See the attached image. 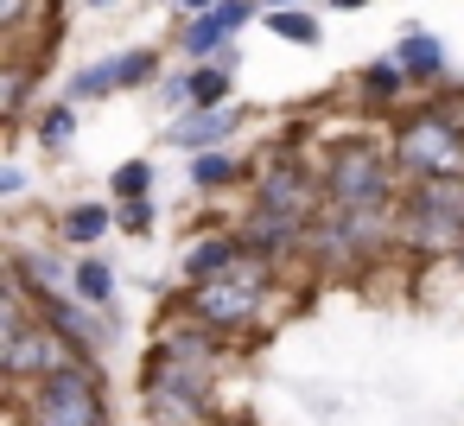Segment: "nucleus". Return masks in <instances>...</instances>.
<instances>
[{
	"mask_svg": "<svg viewBox=\"0 0 464 426\" xmlns=\"http://www.w3.org/2000/svg\"><path fill=\"white\" fill-rule=\"evenodd\" d=\"M401 166L420 185H451L464 179V128L439 109H420L413 121H401Z\"/></svg>",
	"mask_w": 464,
	"mask_h": 426,
	"instance_id": "obj_1",
	"label": "nucleus"
},
{
	"mask_svg": "<svg viewBox=\"0 0 464 426\" xmlns=\"http://www.w3.org/2000/svg\"><path fill=\"white\" fill-rule=\"evenodd\" d=\"M204 394H210V344H204L198 331L166 337V350H160L153 369H147V401L191 413V407H204Z\"/></svg>",
	"mask_w": 464,
	"mask_h": 426,
	"instance_id": "obj_2",
	"label": "nucleus"
},
{
	"mask_svg": "<svg viewBox=\"0 0 464 426\" xmlns=\"http://www.w3.org/2000/svg\"><path fill=\"white\" fill-rule=\"evenodd\" d=\"M71 363H83L45 318H26L20 312V286H14V305H7V375H39V382H52V375H64Z\"/></svg>",
	"mask_w": 464,
	"mask_h": 426,
	"instance_id": "obj_3",
	"label": "nucleus"
},
{
	"mask_svg": "<svg viewBox=\"0 0 464 426\" xmlns=\"http://www.w3.org/2000/svg\"><path fill=\"white\" fill-rule=\"evenodd\" d=\"M102 420H109V407H102L90 363H71L64 375L39 382V394H33V426H102Z\"/></svg>",
	"mask_w": 464,
	"mask_h": 426,
	"instance_id": "obj_4",
	"label": "nucleus"
},
{
	"mask_svg": "<svg viewBox=\"0 0 464 426\" xmlns=\"http://www.w3.org/2000/svg\"><path fill=\"white\" fill-rule=\"evenodd\" d=\"M407 242L420 248H458L464 242V185H413L407 198V217H401Z\"/></svg>",
	"mask_w": 464,
	"mask_h": 426,
	"instance_id": "obj_5",
	"label": "nucleus"
},
{
	"mask_svg": "<svg viewBox=\"0 0 464 426\" xmlns=\"http://www.w3.org/2000/svg\"><path fill=\"white\" fill-rule=\"evenodd\" d=\"M261 286H267V274L255 261H236L223 280H210V286L191 293V318H204V324H248Z\"/></svg>",
	"mask_w": 464,
	"mask_h": 426,
	"instance_id": "obj_6",
	"label": "nucleus"
},
{
	"mask_svg": "<svg viewBox=\"0 0 464 426\" xmlns=\"http://www.w3.org/2000/svg\"><path fill=\"white\" fill-rule=\"evenodd\" d=\"M324 191H331L337 210H375L388 198V166L369 147H343L331 160V172H324Z\"/></svg>",
	"mask_w": 464,
	"mask_h": 426,
	"instance_id": "obj_7",
	"label": "nucleus"
},
{
	"mask_svg": "<svg viewBox=\"0 0 464 426\" xmlns=\"http://www.w3.org/2000/svg\"><path fill=\"white\" fill-rule=\"evenodd\" d=\"M255 210H274V217H286V223L305 229V217H312V179H305V166H293V160L267 166L261 185H255Z\"/></svg>",
	"mask_w": 464,
	"mask_h": 426,
	"instance_id": "obj_8",
	"label": "nucleus"
},
{
	"mask_svg": "<svg viewBox=\"0 0 464 426\" xmlns=\"http://www.w3.org/2000/svg\"><path fill=\"white\" fill-rule=\"evenodd\" d=\"M318 236H324L331 261H350V255L375 248V236H382V210H331Z\"/></svg>",
	"mask_w": 464,
	"mask_h": 426,
	"instance_id": "obj_9",
	"label": "nucleus"
},
{
	"mask_svg": "<svg viewBox=\"0 0 464 426\" xmlns=\"http://www.w3.org/2000/svg\"><path fill=\"white\" fill-rule=\"evenodd\" d=\"M255 7H248V0H223V7H210V14H198L191 26H185V52L191 58H210V52H223V39L248 20Z\"/></svg>",
	"mask_w": 464,
	"mask_h": 426,
	"instance_id": "obj_10",
	"label": "nucleus"
},
{
	"mask_svg": "<svg viewBox=\"0 0 464 426\" xmlns=\"http://www.w3.org/2000/svg\"><path fill=\"white\" fill-rule=\"evenodd\" d=\"M147 77H153V52H121V58L102 64V71H83V77H77V96H109V90L147 83Z\"/></svg>",
	"mask_w": 464,
	"mask_h": 426,
	"instance_id": "obj_11",
	"label": "nucleus"
},
{
	"mask_svg": "<svg viewBox=\"0 0 464 426\" xmlns=\"http://www.w3.org/2000/svg\"><path fill=\"white\" fill-rule=\"evenodd\" d=\"M236 261H242V255H236V242H229V236H210V242H191V248H185V274H191L198 286L223 280Z\"/></svg>",
	"mask_w": 464,
	"mask_h": 426,
	"instance_id": "obj_12",
	"label": "nucleus"
},
{
	"mask_svg": "<svg viewBox=\"0 0 464 426\" xmlns=\"http://www.w3.org/2000/svg\"><path fill=\"white\" fill-rule=\"evenodd\" d=\"M45 324H52L64 344H96V337H109V324H96L90 312H77V305H64V299H45Z\"/></svg>",
	"mask_w": 464,
	"mask_h": 426,
	"instance_id": "obj_13",
	"label": "nucleus"
},
{
	"mask_svg": "<svg viewBox=\"0 0 464 426\" xmlns=\"http://www.w3.org/2000/svg\"><path fill=\"white\" fill-rule=\"evenodd\" d=\"M229 128H236V115H229V109H210V115L198 109L191 121H172V140H179V147H204V153H210V140H223Z\"/></svg>",
	"mask_w": 464,
	"mask_h": 426,
	"instance_id": "obj_14",
	"label": "nucleus"
},
{
	"mask_svg": "<svg viewBox=\"0 0 464 426\" xmlns=\"http://www.w3.org/2000/svg\"><path fill=\"white\" fill-rule=\"evenodd\" d=\"M439 64H445L439 39H426V33H407V39H401V71H407V77H439Z\"/></svg>",
	"mask_w": 464,
	"mask_h": 426,
	"instance_id": "obj_15",
	"label": "nucleus"
},
{
	"mask_svg": "<svg viewBox=\"0 0 464 426\" xmlns=\"http://www.w3.org/2000/svg\"><path fill=\"white\" fill-rule=\"evenodd\" d=\"M293 236H299V223H286V217H274V210H255V217H248V242H255V248H286Z\"/></svg>",
	"mask_w": 464,
	"mask_h": 426,
	"instance_id": "obj_16",
	"label": "nucleus"
},
{
	"mask_svg": "<svg viewBox=\"0 0 464 426\" xmlns=\"http://www.w3.org/2000/svg\"><path fill=\"white\" fill-rule=\"evenodd\" d=\"M77 293H83L90 305H109V293H115V274H109V261H77Z\"/></svg>",
	"mask_w": 464,
	"mask_h": 426,
	"instance_id": "obj_17",
	"label": "nucleus"
},
{
	"mask_svg": "<svg viewBox=\"0 0 464 426\" xmlns=\"http://www.w3.org/2000/svg\"><path fill=\"white\" fill-rule=\"evenodd\" d=\"M267 26H274L280 39H293V45H318V20H312V14H293V7H280V14H267Z\"/></svg>",
	"mask_w": 464,
	"mask_h": 426,
	"instance_id": "obj_18",
	"label": "nucleus"
},
{
	"mask_svg": "<svg viewBox=\"0 0 464 426\" xmlns=\"http://www.w3.org/2000/svg\"><path fill=\"white\" fill-rule=\"evenodd\" d=\"M229 64H236V58H217L210 71H198V77H191V96H198L204 109H217V102H223V90H229Z\"/></svg>",
	"mask_w": 464,
	"mask_h": 426,
	"instance_id": "obj_19",
	"label": "nucleus"
},
{
	"mask_svg": "<svg viewBox=\"0 0 464 426\" xmlns=\"http://www.w3.org/2000/svg\"><path fill=\"white\" fill-rule=\"evenodd\" d=\"M102 229H109V210H102V204H77V210L64 217V236H71V242H96Z\"/></svg>",
	"mask_w": 464,
	"mask_h": 426,
	"instance_id": "obj_20",
	"label": "nucleus"
},
{
	"mask_svg": "<svg viewBox=\"0 0 464 426\" xmlns=\"http://www.w3.org/2000/svg\"><path fill=\"white\" fill-rule=\"evenodd\" d=\"M223 179H236V160L229 153H198L191 160V185L204 191V185H223Z\"/></svg>",
	"mask_w": 464,
	"mask_h": 426,
	"instance_id": "obj_21",
	"label": "nucleus"
},
{
	"mask_svg": "<svg viewBox=\"0 0 464 426\" xmlns=\"http://www.w3.org/2000/svg\"><path fill=\"white\" fill-rule=\"evenodd\" d=\"M147 185H153V166H140V160H128V166L115 172V198H121V204H140Z\"/></svg>",
	"mask_w": 464,
	"mask_h": 426,
	"instance_id": "obj_22",
	"label": "nucleus"
},
{
	"mask_svg": "<svg viewBox=\"0 0 464 426\" xmlns=\"http://www.w3.org/2000/svg\"><path fill=\"white\" fill-rule=\"evenodd\" d=\"M71 128H77V121H71V109H52V115L39 121V140H45V147H64V140H71Z\"/></svg>",
	"mask_w": 464,
	"mask_h": 426,
	"instance_id": "obj_23",
	"label": "nucleus"
},
{
	"mask_svg": "<svg viewBox=\"0 0 464 426\" xmlns=\"http://www.w3.org/2000/svg\"><path fill=\"white\" fill-rule=\"evenodd\" d=\"M401 83H407V71H401V64H375V71H369V90H375V96H394Z\"/></svg>",
	"mask_w": 464,
	"mask_h": 426,
	"instance_id": "obj_24",
	"label": "nucleus"
},
{
	"mask_svg": "<svg viewBox=\"0 0 464 426\" xmlns=\"http://www.w3.org/2000/svg\"><path fill=\"white\" fill-rule=\"evenodd\" d=\"M121 223H128V229H147V223H153V204H147V198H140V204H121Z\"/></svg>",
	"mask_w": 464,
	"mask_h": 426,
	"instance_id": "obj_25",
	"label": "nucleus"
},
{
	"mask_svg": "<svg viewBox=\"0 0 464 426\" xmlns=\"http://www.w3.org/2000/svg\"><path fill=\"white\" fill-rule=\"evenodd\" d=\"M20 96H26V71H14V77H7V115L20 109Z\"/></svg>",
	"mask_w": 464,
	"mask_h": 426,
	"instance_id": "obj_26",
	"label": "nucleus"
},
{
	"mask_svg": "<svg viewBox=\"0 0 464 426\" xmlns=\"http://www.w3.org/2000/svg\"><path fill=\"white\" fill-rule=\"evenodd\" d=\"M0 7H7V20H20V0H0Z\"/></svg>",
	"mask_w": 464,
	"mask_h": 426,
	"instance_id": "obj_27",
	"label": "nucleus"
},
{
	"mask_svg": "<svg viewBox=\"0 0 464 426\" xmlns=\"http://www.w3.org/2000/svg\"><path fill=\"white\" fill-rule=\"evenodd\" d=\"M185 7H210V0H185Z\"/></svg>",
	"mask_w": 464,
	"mask_h": 426,
	"instance_id": "obj_28",
	"label": "nucleus"
},
{
	"mask_svg": "<svg viewBox=\"0 0 464 426\" xmlns=\"http://www.w3.org/2000/svg\"><path fill=\"white\" fill-rule=\"evenodd\" d=\"M337 7H362V0H337Z\"/></svg>",
	"mask_w": 464,
	"mask_h": 426,
	"instance_id": "obj_29",
	"label": "nucleus"
},
{
	"mask_svg": "<svg viewBox=\"0 0 464 426\" xmlns=\"http://www.w3.org/2000/svg\"><path fill=\"white\" fill-rule=\"evenodd\" d=\"M280 7H286V0H280Z\"/></svg>",
	"mask_w": 464,
	"mask_h": 426,
	"instance_id": "obj_30",
	"label": "nucleus"
}]
</instances>
